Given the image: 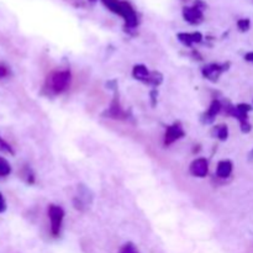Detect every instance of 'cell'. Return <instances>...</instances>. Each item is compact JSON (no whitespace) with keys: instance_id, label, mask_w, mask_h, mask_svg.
I'll return each instance as SVG.
<instances>
[{"instance_id":"6da1fadb","label":"cell","mask_w":253,"mask_h":253,"mask_svg":"<svg viewBox=\"0 0 253 253\" xmlns=\"http://www.w3.org/2000/svg\"><path fill=\"white\" fill-rule=\"evenodd\" d=\"M71 72L69 71H59L53 72L47 77L46 86L51 93L53 94H61L64 90H67L71 84Z\"/></svg>"},{"instance_id":"7a4b0ae2","label":"cell","mask_w":253,"mask_h":253,"mask_svg":"<svg viewBox=\"0 0 253 253\" xmlns=\"http://www.w3.org/2000/svg\"><path fill=\"white\" fill-rule=\"evenodd\" d=\"M48 217L51 221V232L54 237L58 236L62 229V222L64 219V210L58 205H49Z\"/></svg>"},{"instance_id":"3957f363","label":"cell","mask_w":253,"mask_h":253,"mask_svg":"<svg viewBox=\"0 0 253 253\" xmlns=\"http://www.w3.org/2000/svg\"><path fill=\"white\" fill-rule=\"evenodd\" d=\"M91 202H93V193L85 185H79L78 195L73 199L74 208L79 211H84L91 204Z\"/></svg>"},{"instance_id":"277c9868","label":"cell","mask_w":253,"mask_h":253,"mask_svg":"<svg viewBox=\"0 0 253 253\" xmlns=\"http://www.w3.org/2000/svg\"><path fill=\"white\" fill-rule=\"evenodd\" d=\"M227 66H229V64H208V66H205L204 68L202 69V74L204 78L209 79V81L211 82H216L217 79L220 78V76L226 71Z\"/></svg>"},{"instance_id":"5b68a950","label":"cell","mask_w":253,"mask_h":253,"mask_svg":"<svg viewBox=\"0 0 253 253\" xmlns=\"http://www.w3.org/2000/svg\"><path fill=\"white\" fill-rule=\"evenodd\" d=\"M185 132L183 130L182 125L179 123H174L173 125L168 126L167 130L165 133V145L169 146L172 143H174L175 141L180 140L182 137H184Z\"/></svg>"},{"instance_id":"8992f818","label":"cell","mask_w":253,"mask_h":253,"mask_svg":"<svg viewBox=\"0 0 253 253\" xmlns=\"http://www.w3.org/2000/svg\"><path fill=\"white\" fill-rule=\"evenodd\" d=\"M189 169L194 177L204 178L208 174V172H209V163H208L205 158H197V160L192 162Z\"/></svg>"},{"instance_id":"52a82bcc","label":"cell","mask_w":253,"mask_h":253,"mask_svg":"<svg viewBox=\"0 0 253 253\" xmlns=\"http://www.w3.org/2000/svg\"><path fill=\"white\" fill-rule=\"evenodd\" d=\"M104 115L108 116V118L110 119H125L126 113L123 110V108H121L120 101H119V96L116 95V94L115 96H114L113 101H111L110 108L105 111Z\"/></svg>"},{"instance_id":"ba28073f","label":"cell","mask_w":253,"mask_h":253,"mask_svg":"<svg viewBox=\"0 0 253 253\" xmlns=\"http://www.w3.org/2000/svg\"><path fill=\"white\" fill-rule=\"evenodd\" d=\"M220 110H221V104H220V101L212 100L207 113L202 116L203 124H205V125H209V124L214 123L215 118H216L217 114L220 113Z\"/></svg>"},{"instance_id":"9c48e42d","label":"cell","mask_w":253,"mask_h":253,"mask_svg":"<svg viewBox=\"0 0 253 253\" xmlns=\"http://www.w3.org/2000/svg\"><path fill=\"white\" fill-rule=\"evenodd\" d=\"M151 72L148 71L147 67L143 66V64H136L132 69V77L136 79V81H140L142 83L148 84V81H150Z\"/></svg>"},{"instance_id":"30bf717a","label":"cell","mask_w":253,"mask_h":253,"mask_svg":"<svg viewBox=\"0 0 253 253\" xmlns=\"http://www.w3.org/2000/svg\"><path fill=\"white\" fill-rule=\"evenodd\" d=\"M232 173V163L230 161H220L216 168V175L219 178H229Z\"/></svg>"},{"instance_id":"8fae6325","label":"cell","mask_w":253,"mask_h":253,"mask_svg":"<svg viewBox=\"0 0 253 253\" xmlns=\"http://www.w3.org/2000/svg\"><path fill=\"white\" fill-rule=\"evenodd\" d=\"M212 133L215 135V137H217L219 140L225 141L229 136V130H227V126L225 125H220V126H215L214 130H212Z\"/></svg>"},{"instance_id":"7c38bea8","label":"cell","mask_w":253,"mask_h":253,"mask_svg":"<svg viewBox=\"0 0 253 253\" xmlns=\"http://www.w3.org/2000/svg\"><path fill=\"white\" fill-rule=\"evenodd\" d=\"M179 39L183 43H185L187 46H192L193 42H199L202 36L199 34L194 35H179Z\"/></svg>"},{"instance_id":"4fadbf2b","label":"cell","mask_w":253,"mask_h":253,"mask_svg":"<svg viewBox=\"0 0 253 253\" xmlns=\"http://www.w3.org/2000/svg\"><path fill=\"white\" fill-rule=\"evenodd\" d=\"M10 173H11V166L4 157L0 156V177H7Z\"/></svg>"},{"instance_id":"5bb4252c","label":"cell","mask_w":253,"mask_h":253,"mask_svg":"<svg viewBox=\"0 0 253 253\" xmlns=\"http://www.w3.org/2000/svg\"><path fill=\"white\" fill-rule=\"evenodd\" d=\"M163 82V76L161 73H158V72H151V76H150V81H148V85L153 86V88H156V86L160 85L161 83Z\"/></svg>"},{"instance_id":"9a60e30c","label":"cell","mask_w":253,"mask_h":253,"mask_svg":"<svg viewBox=\"0 0 253 253\" xmlns=\"http://www.w3.org/2000/svg\"><path fill=\"white\" fill-rule=\"evenodd\" d=\"M22 178L25 179V182L29 183V184H34L35 183V174L32 172V169L30 168V166H25L22 168Z\"/></svg>"},{"instance_id":"2e32d148","label":"cell","mask_w":253,"mask_h":253,"mask_svg":"<svg viewBox=\"0 0 253 253\" xmlns=\"http://www.w3.org/2000/svg\"><path fill=\"white\" fill-rule=\"evenodd\" d=\"M0 152L7 153V155H11V156L15 155L14 150H12V147L10 146V143H7L1 136H0Z\"/></svg>"},{"instance_id":"e0dca14e","label":"cell","mask_w":253,"mask_h":253,"mask_svg":"<svg viewBox=\"0 0 253 253\" xmlns=\"http://www.w3.org/2000/svg\"><path fill=\"white\" fill-rule=\"evenodd\" d=\"M120 253H138L137 249L135 247V245L131 244V242H128V244L124 245L123 249L120 250Z\"/></svg>"},{"instance_id":"ac0fdd59","label":"cell","mask_w":253,"mask_h":253,"mask_svg":"<svg viewBox=\"0 0 253 253\" xmlns=\"http://www.w3.org/2000/svg\"><path fill=\"white\" fill-rule=\"evenodd\" d=\"M10 74H11V72H10L9 67L4 63H0V79L6 78V77H9Z\"/></svg>"},{"instance_id":"d6986e66","label":"cell","mask_w":253,"mask_h":253,"mask_svg":"<svg viewBox=\"0 0 253 253\" xmlns=\"http://www.w3.org/2000/svg\"><path fill=\"white\" fill-rule=\"evenodd\" d=\"M6 211V202H5L4 197H2V194L0 193V214H2V212Z\"/></svg>"},{"instance_id":"ffe728a7","label":"cell","mask_w":253,"mask_h":253,"mask_svg":"<svg viewBox=\"0 0 253 253\" xmlns=\"http://www.w3.org/2000/svg\"><path fill=\"white\" fill-rule=\"evenodd\" d=\"M151 98H152V105L155 106L156 105V98H157V90H156V89H153V90L151 91Z\"/></svg>"},{"instance_id":"44dd1931","label":"cell","mask_w":253,"mask_h":253,"mask_svg":"<svg viewBox=\"0 0 253 253\" xmlns=\"http://www.w3.org/2000/svg\"><path fill=\"white\" fill-rule=\"evenodd\" d=\"M245 58H246V61L253 62V52H251V53H247L246 56H245Z\"/></svg>"},{"instance_id":"7402d4cb","label":"cell","mask_w":253,"mask_h":253,"mask_svg":"<svg viewBox=\"0 0 253 253\" xmlns=\"http://www.w3.org/2000/svg\"><path fill=\"white\" fill-rule=\"evenodd\" d=\"M250 157H251V160H253V150H252V152L250 153Z\"/></svg>"}]
</instances>
